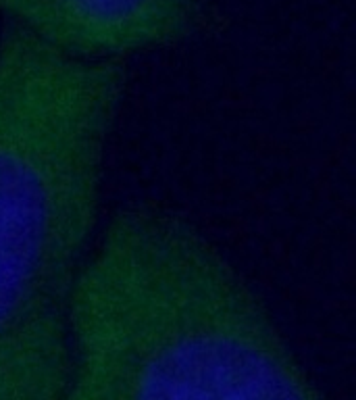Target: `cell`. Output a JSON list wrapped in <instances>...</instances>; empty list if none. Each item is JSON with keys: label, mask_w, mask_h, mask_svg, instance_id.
I'll return each instance as SVG.
<instances>
[{"label": "cell", "mask_w": 356, "mask_h": 400, "mask_svg": "<svg viewBox=\"0 0 356 400\" xmlns=\"http://www.w3.org/2000/svg\"><path fill=\"white\" fill-rule=\"evenodd\" d=\"M65 400H327L231 258L189 219L140 204L92 246Z\"/></svg>", "instance_id": "6da1fadb"}, {"label": "cell", "mask_w": 356, "mask_h": 400, "mask_svg": "<svg viewBox=\"0 0 356 400\" xmlns=\"http://www.w3.org/2000/svg\"><path fill=\"white\" fill-rule=\"evenodd\" d=\"M123 61L0 31V400H65Z\"/></svg>", "instance_id": "7a4b0ae2"}, {"label": "cell", "mask_w": 356, "mask_h": 400, "mask_svg": "<svg viewBox=\"0 0 356 400\" xmlns=\"http://www.w3.org/2000/svg\"><path fill=\"white\" fill-rule=\"evenodd\" d=\"M0 15L84 61H123L179 44L204 17L200 0H0Z\"/></svg>", "instance_id": "3957f363"}]
</instances>
